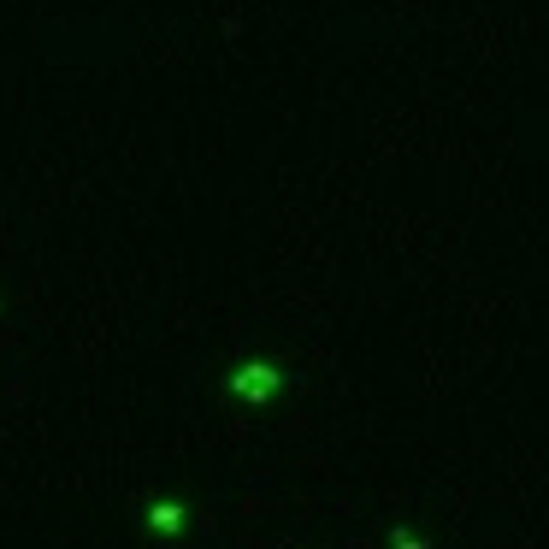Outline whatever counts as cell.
Returning <instances> with one entry per match:
<instances>
[{
	"label": "cell",
	"mask_w": 549,
	"mask_h": 549,
	"mask_svg": "<svg viewBox=\"0 0 549 549\" xmlns=\"http://www.w3.org/2000/svg\"><path fill=\"white\" fill-rule=\"evenodd\" d=\"M278 384H284V372H278L272 361H248V366L231 372V396H248V402H272Z\"/></svg>",
	"instance_id": "1"
},
{
	"label": "cell",
	"mask_w": 549,
	"mask_h": 549,
	"mask_svg": "<svg viewBox=\"0 0 549 549\" xmlns=\"http://www.w3.org/2000/svg\"><path fill=\"white\" fill-rule=\"evenodd\" d=\"M148 526H154V532H178L183 526V502H154V508H148Z\"/></svg>",
	"instance_id": "2"
},
{
	"label": "cell",
	"mask_w": 549,
	"mask_h": 549,
	"mask_svg": "<svg viewBox=\"0 0 549 549\" xmlns=\"http://www.w3.org/2000/svg\"><path fill=\"white\" fill-rule=\"evenodd\" d=\"M396 549H426V538H414V532H396Z\"/></svg>",
	"instance_id": "3"
}]
</instances>
